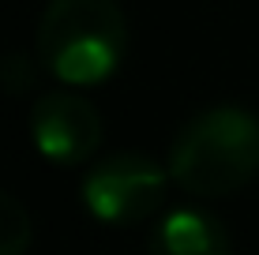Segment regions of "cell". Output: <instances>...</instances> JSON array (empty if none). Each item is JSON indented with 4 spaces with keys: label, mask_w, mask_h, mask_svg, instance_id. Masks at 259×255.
<instances>
[{
    "label": "cell",
    "mask_w": 259,
    "mask_h": 255,
    "mask_svg": "<svg viewBox=\"0 0 259 255\" xmlns=\"http://www.w3.org/2000/svg\"><path fill=\"white\" fill-rule=\"evenodd\" d=\"M169 173L195 199H226L259 177V117L210 105L184 120L169 146Z\"/></svg>",
    "instance_id": "cell-1"
},
{
    "label": "cell",
    "mask_w": 259,
    "mask_h": 255,
    "mask_svg": "<svg viewBox=\"0 0 259 255\" xmlns=\"http://www.w3.org/2000/svg\"><path fill=\"white\" fill-rule=\"evenodd\" d=\"M34 244V222L15 195L0 191V255H26Z\"/></svg>",
    "instance_id": "cell-6"
},
{
    "label": "cell",
    "mask_w": 259,
    "mask_h": 255,
    "mask_svg": "<svg viewBox=\"0 0 259 255\" xmlns=\"http://www.w3.org/2000/svg\"><path fill=\"white\" fill-rule=\"evenodd\" d=\"M147 255H233L229 233L210 210L177 207L154 222Z\"/></svg>",
    "instance_id": "cell-5"
},
{
    "label": "cell",
    "mask_w": 259,
    "mask_h": 255,
    "mask_svg": "<svg viewBox=\"0 0 259 255\" xmlns=\"http://www.w3.org/2000/svg\"><path fill=\"white\" fill-rule=\"evenodd\" d=\"M102 113L75 90H49L30 105V139L53 165H83L102 146Z\"/></svg>",
    "instance_id": "cell-4"
},
{
    "label": "cell",
    "mask_w": 259,
    "mask_h": 255,
    "mask_svg": "<svg viewBox=\"0 0 259 255\" xmlns=\"http://www.w3.org/2000/svg\"><path fill=\"white\" fill-rule=\"evenodd\" d=\"M34 57L68 86H98L128 57V19L117 0H49L38 15Z\"/></svg>",
    "instance_id": "cell-2"
},
{
    "label": "cell",
    "mask_w": 259,
    "mask_h": 255,
    "mask_svg": "<svg viewBox=\"0 0 259 255\" xmlns=\"http://www.w3.org/2000/svg\"><path fill=\"white\" fill-rule=\"evenodd\" d=\"M169 165L147 150L105 154L83 177V203L105 225H136L158 214L169 191Z\"/></svg>",
    "instance_id": "cell-3"
}]
</instances>
